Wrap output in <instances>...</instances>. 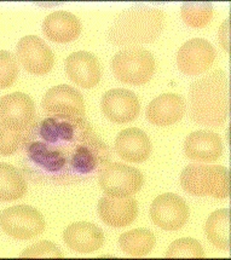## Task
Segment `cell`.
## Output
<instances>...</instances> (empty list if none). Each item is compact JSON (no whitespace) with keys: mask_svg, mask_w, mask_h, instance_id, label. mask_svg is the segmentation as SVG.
<instances>
[{"mask_svg":"<svg viewBox=\"0 0 231 260\" xmlns=\"http://www.w3.org/2000/svg\"><path fill=\"white\" fill-rule=\"evenodd\" d=\"M20 149L22 169L34 182L81 183L100 176L110 161L108 145L85 117L34 120Z\"/></svg>","mask_w":231,"mask_h":260,"instance_id":"cell-1","label":"cell"},{"mask_svg":"<svg viewBox=\"0 0 231 260\" xmlns=\"http://www.w3.org/2000/svg\"><path fill=\"white\" fill-rule=\"evenodd\" d=\"M230 114V84L226 73L214 71L190 85L189 115L199 125L219 127Z\"/></svg>","mask_w":231,"mask_h":260,"instance_id":"cell-2","label":"cell"},{"mask_svg":"<svg viewBox=\"0 0 231 260\" xmlns=\"http://www.w3.org/2000/svg\"><path fill=\"white\" fill-rule=\"evenodd\" d=\"M164 27V14L159 9L135 6L120 12L108 31L115 46L134 47L156 40Z\"/></svg>","mask_w":231,"mask_h":260,"instance_id":"cell-3","label":"cell"},{"mask_svg":"<svg viewBox=\"0 0 231 260\" xmlns=\"http://www.w3.org/2000/svg\"><path fill=\"white\" fill-rule=\"evenodd\" d=\"M180 185L184 191L194 196L227 199L230 196V172L219 165L192 164L183 170Z\"/></svg>","mask_w":231,"mask_h":260,"instance_id":"cell-4","label":"cell"},{"mask_svg":"<svg viewBox=\"0 0 231 260\" xmlns=\"http://www.w3.org/2000/svg\"><path fill=\"white\" fill-rule=\"evenodd\" d=\"M156 62L153 53L143 47H126L113 57L112 71L119 81L141 86L150 81Z\"/></svg>","mask_w":231,"mask_h":260,"instance_id":"cell-5","label":"cell"},{"mask_svg":"<svg viewBox=\"0 0 231 260\" xmlns=\"http://www.w3.org/2000/svg\"><path fill=\"white\" fill-rule=\"evenodd\" d=\"M0 228L12 239L30 240L44 233L45 220L37 208L18 205L0 213Z\"/></svg>","mask_w":231,"mask_h":260,"instance_id":"cell-6","label":"cell"},{"mask_svg":"<svg viewBox=\"0 0 231 260\" xmlns=\"http://www.w3.org/2000/svg\"><path fill=\"white\" fill-rule=\"evenodd\" d=\"M106 195L127 198L137 194L144 183L141 171L125 164H109L98 176Z\"/></svg>","mask_w":231,"mask_h":260,"instance_id":"cell-7","label":"cell"},{"mask_svg":"<svg viewBox=\"0 0 231 260\" xmlns=\"http://www.w3.org/2000/svg\"><path fill=\"white\" fill-rule=\"evenodd\" d=\"M150 218L156 226L166 231L180 230L189 218V207L179 195L167 192L157 196L150 207Z\"/></svg>","mask_w":231,"mask_h":260,"instance_id":"cell-8","label":"cell"},{"mask_svg":"<svg viewBox=\"0 0 231 260\" xmlns=\"http://www.w3.org/2000/svg\"><path fill=\"white\" fill-rule=\"evenodd\" d=\"M36 119V106L26 93L14 92L0 98V126L26 131Z\"/></svg>","mask_w":231,"mask_h":260,"instance_id":"cell-9","label":"cell"},{"mask_svg":"<svg viewBox=\"0 0 231 260\" xmlns=\"http://www.w3.org/2000/svg\"><path fill=\"white\" fill-rule=\"evenodd\" d=\"M41 107L47 116L85 117L84 97L69 85L50 88L43 98Z\"/></svg>","mask_w":231,"mask_h":260,"instance_id":"cell-10","label":"cell"},{"mask_svg":"<svg viewBox=\"0 0 231 260\" xmlns=\"http://www.w3.org/2000/svg\"><path fill=\"white\" fill-rule=\"evenodd\" d=\"M217 52L208 40L195 38L186 41L177 55V64L180 72L189 77L207 72L216 61Z\"/></svg>","mask_w":231,"mask_h":260,"instance_id":"cell-11","label":"cell"},{"mask_svg":"<svg viewBox=\"0 0 231 260\" xmlns=\"http://www.w3.org/2000/svg\"><path fill=\"white\" fill-rule=\"evenodd\" d=\"M17 59L28 73L45 75L55 64V56L50 46L37 36H27L18 41Z\"/></svg>","mask_w":231,"mask_h":260,"instance_id":"cell-12","label":"cell"},{"mask_svg":"<svg viewBox=\"0 0 231 260\" xmlns=\"http://www.w3.org/2000/svg\"><path fill=\"white\" fill-rule=\"evenodd\" d=\"M101 108L104 116L115 123L134 121L141 112V104L137 94L125 88H114L106 92Z\"/></svg>","mask_w":231,"mask_h":260,"instance_id":"cell-13","label":"cell"},{"mask_svg":"<svg viewBox=\"0 0 231 260\" xmlns=\"http://www.w3.org/2000/svg\"><path fill=\"white\" fill-rule=\"evenodd\" d=\"M98 214L103 223L109 226L125 228L134 223L137 218V201L131 196L127 198L103 196L98 202Z\"/></svg>","mask_w":231,"mask_h":260,"instance_id":"cell-14","label":"cell"},{"mask_svg":"<svg viewBox=\"0 0 231 260\" xmlns=\"http://www.w3.org/2000/svg\"><path fill=\"white\" fill-rule=\"evenodd\" d=\"M68 78L84 88H92L100 84L102 69L98 58L92 53L79 51L69 55L65 59Z\"/></svg>","mask_w":231,"mask_h":260,"instance_id":"cell-15","label":"cell"},{"mask_svg":"<svg viewBox=\"0 0 231 260\" xmlns=\"http://www.w3.org/2000/svg\"><path fill=\"white\" fill-rule=\"evenodd\" d=\"M184 151L196 162H214L223 154V142L213 131H195L186 137Z\"/></svg>","mask_w":231,"mask_h":260,"instance_id":"cell-16","label":"cell"},{"mask_svg":"<svg viewBox=\"0 0 231 260\" xmlns=\"http://www.w3.org/2000/svg\"><path fill=\"white\" fill-rule=\"evenodd\" d=\"M63 240L74 252L92 253L103 247L104 234L97 225L87 221H79L71 224L64 230Z\"/></svg>","mask_w":231,"mask_h":260,"instance_id":"cell-17","label":"cell"},{"mask_svg":"<svg viewBox=\"0 0 231 260\" xmlns=\"http://www.w3.org/2000/svg\"><path fill=\"white\" fill-rule=\"evenodd\" d=\"M186 110L185 101L176 93H163L150 102L147 119L156 126H170L183 119Z\"/></svg>","mask_w":231,"mask_h":260,"instance_id":"cell-18","label":"cell"},{"mask_svg":"<svg viewBox=\"0 0 231 260\" xmlns=\"http://www.w3.org/2000/svg\"><path fill=\"white\" fill-rule=\"evenodd\" d=\"M118 155L128 162H144L151 153V143L147 133L137 127L123 129L115 141Z\"/></svg>","mask_w":231,"mask_h":260,"instance_id":"cell-19","label":"cell"},{"mask_svg":"<svg viewBox=\"0 0 231 260\" xmlns=\"http://www.w3.org/2000/svg\"><path fill=\"white\" fill-rule=\"evenodd\" d=\"M43 31L53 43H71L78 39L81 33V23L75 15L67 11H57L46 16Z\"/></svg>","mask_w":231,"mask_h":260,"instance_id":"cell-20","label":"cell"},{"mask_svg":"<svg viewBox=\"0 0 231 260\" xmlns=\"http://www.w3.org/2000/svg\"><path fill=\"white\" fill-rule=\"evenodd\" d=\"M27 182L20 170L0 162V201L11 202L26 195Z\"/></svg>","mask_w":231,"mask_h":260,"instance_id":"cell-21","label":"cell"},{"mask_svg":"<svg viewBox=\"0 0 231 260\" xmlns=\"http://www.w3.org/2000/svg\"><path fill=\"white\" fill-rule=\"evenodd\" d=\"M206 236L218 249L230 250V209L213 212L206 221Z\"/></svg>","mask_w":231,"mask_h":260,"instance_id":"cell-22","label":"cell"},{"mask_svg":"<svg viewBox=\"0 0 231 260\" xmlns=\"http://www.w3.org/2000/svg\"><path fill=\"white\" fill-rule=\"evenodd\" d=\"M123 253L131 256H144L153 250L156 237L147 229H135L122 234L119 240Z\"/></svg>","mask_w":231,"mask_h":260,"instance_id":"cell-23","label":"cell"},{"mask_svg":"<svg viewBox=\"0 0 231 260\" xmlns=\"http://www.w3.org/2000/svg\"><path fill=\"white\" fill-rule=\"evenodd\" d=\"M182 18L191 28H204L212 21L214 9L212 3L189 2L184 3L180 9Z\"/></svg>","mask_w":231,"mask_h":260,"instance_id":"cell-24","label":"cell"},{"mask_svg":"<svg viewBox=\"0 0 231 260\" xmlns=\"http://www.w3.org/2000/svg\"><path fill=\"white\" fill-rule=\"evenodd\" d=\"M205 250L194 239H179L171 243L166 258H204Z\"/></svg>","mask_w":231,"mask_h":260,"instance_id":"cell-25","label":"cell"},{"mask_svg":"<svg viewBox=\"0 0 231 260\" xmlns=\"http://www.w3.org/2000/svg\"><path fill=\"white\" fill-rule=\"evenodd\" d=\"M18 75V63L11 52L0 50V90L14 85Z\"/></svg>","mask_w":231,"mask_h":260,"instance_id":"cell-26","label":"cell"},{"mask_svg":"<svg viewBox=\"0 0 231 260\" xmlns=\"http://www.w3.org/2000/svg\"><path fill=\"white\" fill-rule=\"evenodd\" d=\"M29 128V127H28ZM26 131H15L0 126V155L2 156H10L20 150L23 143Z\"/></svg>","mask_w":231,"mask_h":260,"instance_id":"cell-27","label":"cell"},{"mask_svg":"<svg viewBox=\"0 0 231 260\" xmlns=\"http://www.w3.org/2000/svg\"><path fill=\"white\" fill-rule=\"evenodd\" d=\"M21 258H62V252L55 243L40 241L28 247L21 254Z\"/></svg>","mask_w":231,"mask_h":260,"instance_id":"cell-28","label":"cell"},{"mask_svg":"<svg viewBox=\"0 0 231 260\" xmlns=\"http://www.w3.org/2000/svg\"><path fill=\"white\" fill-rule=\"evenodd\" d=\"M230 20H226L221 24L219 30L220 45L226 52H230Z\"/></svg>","mask_w":231,"mask_h":260,"instance_id":"cell-29","label":"cell"}]
</instances>
